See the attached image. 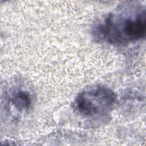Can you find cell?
<instances>
[{"label": "cell", "mask_w": 146, "mask_h": 146, "mask_svg": "<svg viewBox=\"0 0 146 146\" xmlns=\"http://www.w3.org/2000/svg\"><path fill=\"white\" fill-rule=\"evenodd\" d=\"M114 92L106 87H92L83 91L77 96L75 107L78 112L86 116L104 114L114 105Z\"/></svg>", "instance_id": "2"}, {"label": "cell", "mask_w": 146, "mask_h": 146, "mask_svg": "<svg viewBox=\"0 0 146 146\" xmlns=\"http://www.w3.org/2000/svg\"><path fill=\"white\" fill-rule=\"evenodd\" d=\"M12 102L19 110H27L31 104L30 95L22 91H19L14 95Z\"/></svg>", "instance_id": "3"}, {"label": "cell", "mask_w": 146, "mask_h": 146, "mask_svg": "<svg viewBox=\"0 0 146 146\" xmlns=\"http://www.w3.org/2000/svg\"><path fill=\"white\" fill-rule=\"evenodd\" d=\"M145 10L135 14H111L99 27V32L107 41L121 43L135 41L145 33Z\"/></svg>", "instance_id": "1"}]
</instances>
